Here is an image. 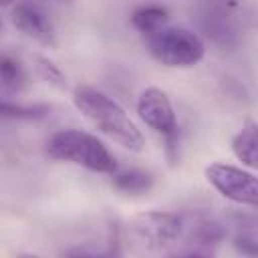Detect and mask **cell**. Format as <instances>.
<instances>
[{"instance_id":"1","label":"cell","mask_w":258,"mask_h":258,"mask_svg":"<svg viewBox=\"0 0 258 258\" xmlns=\"http://www.w3.org/2000/svg\"><path fill=\"white\" fill-rule=\"evenodd\" d=\"M75 107L107 137L129 151H141L145 141L137 125L125 113V109L109 95L93 87H77L73 91Z\"/></svg>"},{"instance_id":"2","label":"cell","mask_w":258,"mask_h":258,"mask_svg":"<svg viewBox=\"0 0 258 258\" xmlns=\"http://www.w3.org/2000/svg\"><path fill=\"white\" fill-rule=\"evenodd\" d=\"M46 153L56 161H67L95 173L113 175L119 169L115 157L105 147V143L81 129L56 131L46 141Z\"/></svg>"},{"instance_id":"3","label":"cell","mask_w":258,"mask_h":258,"mask_svg":"<svg viewBox=\"0 0 258 258\" xmlns=\"http://www.w3.org/2000/svg\"><path fill=\"white\" fill-rule=\"evenodd\" d=\"M185 228V218L175 212H141L125 224L127 242L141 250H163L177 244Z\"/></svg>"},{"instance_id":"4","label":"cell","mask_w":258,"mask_h":258,"mask_svg":"<svg viewBox=\"0 0 258 258\" xmlns=\"http://www.w3.org/2000/svg\"><path fill=\"white\" fill-rule=\"evenodd\" d=\"M149 54L163 67L189 69L206 54V44L200 34L187 28H159L147 34Z\"/></svg>"},{"instance_id":"5","label":"cell","mask_w":258,"mask_h":258,"mask_svg":"<svg viewBox=\"0 0 258 258\" xmlns=\"http://www.w3.org/2000/svg\"><path fill=\"white\" fill-rule=\"evenodd\" d=\"M137 113L149 129H153L155 133H159L165 139L167 157L171 163H175L177 147H179L177 145L179 143V127H177L175 111H173V105H171L167 93L157 87H147L145 91H141V95L137 99Z\"/></svg>"},{"instance_id":"6","label":"cell","mask_w":258,"mask_h":258,"mask_svg":"<svg viewBox=\"0 0 258 258\" xmlns=\"http://www.w3.org/2000/svg\"><path fill=\"white\" fill-rule=\"evenodd\" d=\"M196 24L200 32L218 48L234 50L240 44V26L236 22V10L202 0L196 10Z\"/></svg>"},{"instance_id":"7","label":"cell","mask_w":258,"mask_h":258,"mask_svg":"<svg viewBox=\"0 0 258 258\" xmlns=\"http://www.w3.org/2000/svg\"><path fill=\"white\" fill-rule=\"evenodd\" d=\"M206 179L212 183V187L222 194L226 200L256 208L258 204V181L254 173L230 165V163H210L206 167Z\"/></svg>"},{"instance_id":"8","label":"cell","mask_w":258,"mask_h":258,"mask_svg":"<svg viewBox=\"0 0 258 258\" xmlns=\"http://www.w3.org/2000/svg\"><path fill=\"white\" fill-rule=\"evenodd\" d=\"M12 24L28 38L44 44V46H56V30L48 16L30 4H16L12 8Z\"/></svg>"},{"instance_id":"9","label":"cell","mask_w":258,"mask_h":258,"mask_svg":"<svg viewBox=\"0 0 258 258\" xmlns=\"http://www.w3.org/2000/svg\"><path fill=\"white\" fill-rule=\"evenodd\" d=\"M232 244L240 254L256 256L258 254V222L252 214H234L232 224Z\"/></svg>"},{"instance_id":"10","label":"cell","mask_w":258,"mask_h":258,"mask_svg":"<svg viewBox=\"0 0 258 258\" xmlns=\"http://www.w3.org/2000/svg\"><path fill=\"white\" fill-rule=\"evenodd\" d=\"M232 151L244 165L256 167V161H258V127L252 119H248L242 125V129L234 135Z\"/></svg>"},{"instance_id":"11","label":"cell","mask_w":258,"mask_h":258,"mask_svg":"<svg viewBox=\"0 0 258 258\" xmlns=\"http://www.w3.org/2000/svg\"><path fill=\"white\" fill-rule=\"evenodd\" d=\"M169 20V10L165 6L159 4H147V6H139L131 12V24L133 28H137L139 32H143L145 36L163 28L165 22Z\"/></svg>"},{"instance_id":"12","label":"cell","mask_w":258,"mask_h":258,"mask_svg":"<svg viewBox=\"0 0 258 258\" xmlns=\"http://www.w3.org/2000/svg\"><path fill=\"white\" fill-rule=\"evenodd\" d=\"M113 187L123 194H145L153 185V175L143 169H123L115 171L113 175Z\"/></svg>"},{"instance_id":"13","label":"cell","mask_w":258,"mask_h":258,"mask_svg":"<svg viewBox=\"0 0 258 258\" xmlns=\"http://www.w3.org/2000/svg\"><path fill=\"white\" fill-rule=\"evenodd\" d=\"M48 115V107L44 105H22L14 101L0 99V119L10 121H36Z\"/></svg>"},{"instance_id":"14","label":"cell","mask_w":258,"mask_h":258,"mask_svg":"<svg viewBox=\"0 0 258 258\" xmlns=\"http://www.w3.org/2000/svg\"><path fill=\"white\" fill-rule=\"evenodd\" d=\"M24 85H26V73L20 60L0 52V87L8 91H20Z\"/></svg>"},{"instance_id":"15","label":"cell","mask_w":258,"mask_h":258,"mask_svg":"<svg viewBox=\"0 0 258 258\" xmlns=\"http://www.w3.org/2000/svg\"><path fill=\"white\" fill-rule=\"evenodd\" d=\"M36 73H38V77L42 79V81H46V83H50V85H54V87H58V89H64L67 87V79H64V75L56 69V64H52L48 58H44V56H36Z\"/></svg>"},{"instance_id":"16","label":"cell","mask_w":258,"mask_h":258,"mask_svg":"<svg viewBox=\"0 0 258 258\" xmlns=\"http://www.w3.org/2000/svg\"><path fill=\"white\" fill-rule=\"evenodd\" d=\"M50 2H56V4H73L75 0H50Z\"/></svg>"},{"instance_id":"17","label":"cell","mask_w":258,"mask_h":258,"mask_svg":"<svg viewBox=\"0 0 258 258\" xmlns=\"http://www.w3.org/2000/svg\"><path fill=\"white\" fill-rule=\"evenodd\" d=\"M14 0H0V6H10Z\"/></svg>"}]
</instances>
